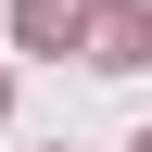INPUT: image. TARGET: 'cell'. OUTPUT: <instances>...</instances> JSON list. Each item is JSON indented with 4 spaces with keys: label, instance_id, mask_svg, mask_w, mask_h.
<instances>
[{
    "label": "cell",
    "instance_id": "7a4b0ae2",
    "mask_svg": "<svg viewBox=\"0 0 152 152\" xmlns=\"http://www.w3.org/2000/svg\"><path fill=\"white\" fill-rule=\"evenodd\" d=\"M13 38L26 51H76L89 38V0H13Z\"/></svg>",
    "mask_w": 152,
    "mask_h": 152
},
{
    "label": "cell",
    "instance_id": "3957f363",
    "mask_svg": "<svg viewBox=\"0 0 152 152\" xmlns=\"http://www.w3.org/2000/svg\"><path fill=\"white\" fill-rule=\"evenodd\" d=\"M127 152H152V127H140V140H127Z\"/></svg>",
    "mask_w": 152,
    "mask_h": 152
},
{
    "label": "cell",
    "instance_id": "277c9868",
    "mask_svg": "<svg viewBox=\"0 0 152 152\" xmlns=\"http://www.w3.org/2000/svg\"><path fill=\"white\" fill-rule=\"evenodd\" d=\"M0 102H13V89H0Z\"/></svg>",
    "mask_w": 152,
    "mask_h": 152
},
{
    "label": "cell",
    "instance_id": "6da1fadb",
    "mask_svg": "<svg viewBox=\"0 0 152 152\" xmlns=\"http://www.w3.org/2000/svg\"><path fill=\"white\" fill-rule=\"evenodd\" d=\"M89 64H102V76H140L152 64V13H140V0H102V13H89Z\"/></svg>",
    "mask_w": 152,
    "mask_h": 152
}]
</instances>
